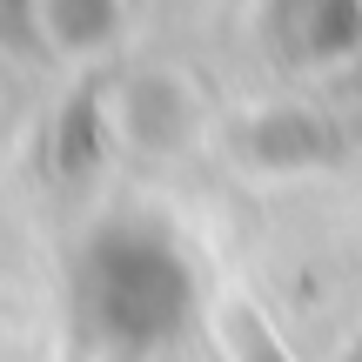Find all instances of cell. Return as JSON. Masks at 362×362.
<instances>
[{
	"mask_svg": "<svg viewBox=\"0 0 362 362\" xmlns=\"http://www.w3.org/2000/svg\"><path fill=\"white\" fill-rule=\"evenodd\" d=\"M81 296H88V322L115 342H155L175 329V255L161 235L141 228H107L88 248V275H81Z\"/></svg>",
	"mask_w": 362,
	"mask_h": 362,
	"instance_id": "cell-1",
	"label": "cell"
}]
</instances>
